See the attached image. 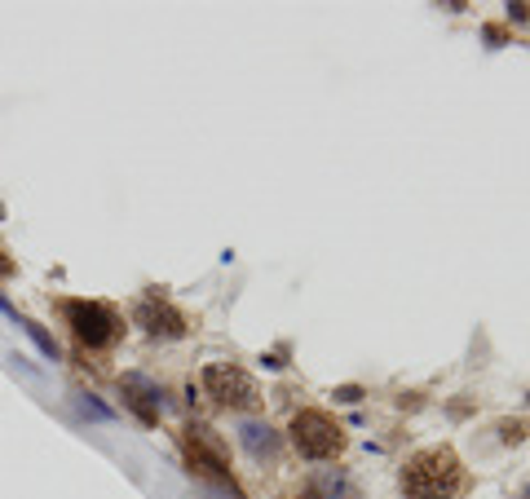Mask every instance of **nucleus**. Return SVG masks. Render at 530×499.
<instances>
[{
    "instance_id": "f257e3e1",
    "label": "nucleus",
    "mask_w": 530,
    "mask_h": 499,
    "mask_svg": "<svg viewBox=\"0 0 530 499\" xmlns=\"http://www.w3.org/2000/svg\"><path fill=\"white\" fill-rule=\"evenodd\" d=\"M62 318H67L71 336H76L84 350H107V345H116L120 332H124V318L116 314V305L89 301V296H67V301H62Z\"/></svg>"
},
{
    "instance_id": "f03ea898",
    "label": "nucleus",
    "mask_w": 530,
    "mask_h": 499,
    "mask_svg": "<svg viewBox=\"0 0 530 499\" xmlns=\"http://www.w3.org/2000/svg\"><path fill=\"white\" fill-rule=\"evenodd\" d=\"M402 487L411 499H451L460 491V464L451 451H429L402 473Z\"/></svg>"
},
{
    "instance_id": "7ed1b4c3",
    "label": "nucleus",
    "mask_w": 530,
    "mask_h": 499,
    "mask_svg": "<svg viewBox=\"0 0 530 499\" xmlns=\"http://www.w3.org/2000/svg\"><path fill=\"white\" fill-rule=\"evenodd\" d=\"M204 389H208V398H217L221 406H253V402H257L253 375L230 367V363H213V367L204 372Z\"/></svg>"
},
{
    "instance_id": "20e7f679",
    "label": "nucleus",
    "mask_w": 530,
    "mask_h": 499,
    "mask_svg": "<svg viewBox=\"0 0 530 499\" xmlns=\"http://www.w3.org/2000/svg\"><path fill=\"white\" fill-rule=\"evenodd\" d=\"M186 455H190V469H195L199 478L230 487V469H226V460H221V451H217V442L208 438L204 424H190V429H186Z\"/></svg>"
},
{
    "instance_id": "39448f33",
    "label": "nucleus",
    "mask_w": 530,
    "mask_h": 499,
    "mask_svg": "<svg viewBox=\"0 0 530 499\" xmlns=\"http://www.w3.org/2000/svg\"><path fill=\"white\" fill-rule=\"evenodd\" d=\"M292 438H296V447H301L305 455H314V460H323V455H332V451L341 447V433H336V429L327 424V415H318V411L296 415Z\"/></svg>"
},
{
    "instance_id": "423d86ee",
    "label": "nucleus",
    "mask_w": 530,
    "mask_h": 499,
    "mask_svg": "<svg viewBox=\"0 0 530 499\" xmlns=\"http://www.w3.org/2000/svg\"><path fill=\"white\" fill-rule=\"evenodd\" d=\"M132 318H137V327H146L150 336H164V341H173V336H181L186 332V318L164 301V296H141L137 301V310H132Z\"/></svg>"
},
{
    "instance_id": "0eeeda50",
    "label": "nucleus",
    "mask_w": 530,
    "mask_h": 499,
    "mask_svg": "<svg viewBox=\"0 0 530 499\" xmlns=\"http://www.w3.org/2000/svg\"><path fill=\"white\" fill-rule=\"evenodd\" d=\"M124 398H129V406L137 411L141 424H155V406L164 402V389H159V384H150L146 375L129 372L124 375Z\"/></svg>"
},
{
    "instance_id": "6e6552de",
    "label": "nucleus",
    "mask_w": 530,
    "mask_h": 499,
    "mask_svg": "<svg viewBox=\"0 0 530 499\" xmlns=\"http://www.w3.org/2000/svg\"><path fill=\"white\" fill-rule=\"evenodd\" d=\"M18 327H22V332H27V336L36 341V350H40V354H44L49 363H58V341H53V336H49V332H44L40 323H31V318H18Z\"/></svg>"
},
{
    "instance_id": "1a4fd4ad",
    "label": "nucleus",
    "mask_w": 530,
    "mask_h": 499,
    "mask_svg": "<svg viewBox=\"0 0 530 499\" xmlns=\"http://www.w3.org/2000/svg\"><path fill=\"white\" fill-rule=\"evenodd\" d=\"M80 406H84L89 415H98V420H111V406H102V402H98V398H89V393L80 398Z\"/></svg>"
},
{
    "instance_id": "9d476101",
    "label": "nucleus",
    "mask_w": 530,
    "mask_h": 499,
    "mask_svg": "<svg viewBox=\"0 0 530 499\" xmlns=\"http://www.w3.org/2000/svg\"><path fill=\"white\" fill-rule=\"evenodd\" d=\"M0 314H4V318H13V323H18V318H22V314H18V310H13V305H9V301H4V296H0Z\"/></svg>"
},
{
    "instance_id": "9b49d317",
    "label": "nucleus",
    "mask_w": 530,
    "mask_h": 499,
    "mask_svg": "<svg viewBox=\"0 0 530 499\" xmlns=\"http://www.w3.org/2000/svg\"><path fill=\"white\" fill-rule=\"evenodd\" d=\"M4 274H13V261H9V256H4V248H0V278H4Z\"/></svg>"
}]
</instances>
